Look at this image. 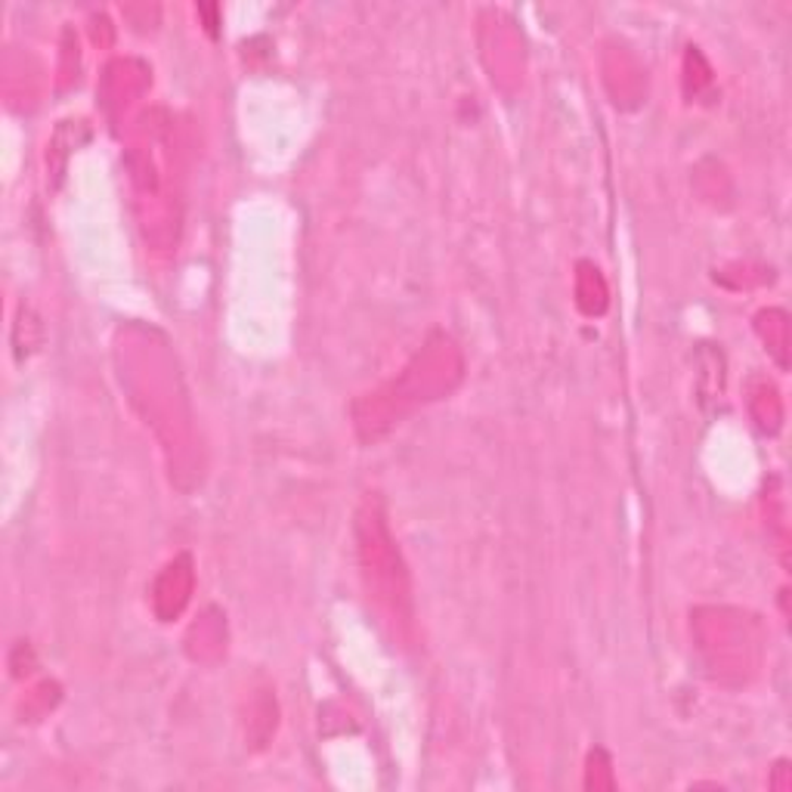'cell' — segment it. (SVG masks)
I'll return each mask as SVG.
<instances>
[{"label": "cell", "mask_w": 792, "mask_h": 792, "mask_svg": "<svg viewBox=\"0 0 792 792\" xmlns=\"http://www.w3.org/2000/svg\"><path fill=\"white\" fill-rule=\"evenodd\" d=\"M586 787L589 790H613V765L604 750H594L589 755V774H586Z\"/></svg>", "instance_id": "cell-9"}, {"label": "cell", "mask_w": 792, "mask_h": 792, "mask_svg": "<svg viewBox=\"0 0 792 792\" xmlns=\"http://www.w3.org/2000/svg\"><path fill=\"white\" fill-rule=\"evenodd\" d=\"M189 634H199L202 638V648L192 653L196 659H204V648H214V651L221 653L226 648L224 644V619L217 616V609H208V616H202Z\"/></svg>", "instance_id": "cell-8"}, {"label": "cell", "mask_w": 792, "mask_h": 792, "mask_svg": "<svg viewBox=\"0 0 792 792\" xmlns=\"http://www.w3.org/2000/svg\"><path fill=\"white\" fill-rule=\"evenodd\" d=\"M576 304L586 316H601L609 304V288L601 269L589 261L576 264Z\"/></svg>", "instance_id": "cell-5"}, {"label": "cell", "mask_w": 792, "mask_h": 792, "mask_svg": "<svg viewBox=\"0 0 792 792\" xmlns=\"http://www.w3.org/2000/svg\"><path fill=\"white\" fill-rule=\"evenodd\" d=\"M462 368L465 366L455 341L443 331H433L393 385H387L378 393H368L353 406L360 437L378 440L408 408L422 406L427 400H440L462 381Z\"/></svg>", "instance_id": "cell-1"}, {"label": "cell", "mask_w": 792, "mask_h": 792, "mask_svg": "<svg viewBox=\"0 0 792 792\" xmlns=\"http://www.w3.org/2000/svg\"><path fill=\"white\" fill-rule=\"evenodd\" d=\"M196 589V569H192V557L189 554H177L174 561H167L159 573L155 586H152V609L162 623L177 619L189 604Z\"/></svg>", "instance_id": "cell-4"}, {"label": "cell", "mask_w": 792, "mask_h": 792, "mask_svg": "<svg viewBox=\"0 0 792 792\" xmlns=\"http://www.w3.org/2000/svg\"><path fill=\"white\" fill-rule=\"evenodd\" d=\"M693 629L712 678L731 681L733 671L737 681H746L750 671H755L762 656V626L755 616L728 607L696 609Z\"/></svg>", "instance_id": "cell-3"}, {"label": "cell", "mask_w": 792, "mask_h": 792, "mask_svg": "<svg viewBox=\"0 0 792 792\" xmlns=\"http://www.w3.org/2000/svg\"><path fill=\"white\" fill-rule=\"evenodd\" d=\"M755 328L762 335V341L768 344L777 363L787 366V344H790V335H787V313L783 310H762L758 319H755Z\"/></svg>", "instance_id": "cell-7"}, {"label": "cell", "mask_w": 792, "mask_h": 792, "mask_svg": "<svg viewBox=\"0 0 792 792\" xmlns=\"http://www.w3.org/2000/svg\"><path fill=\"white\" fill-rule=\"evenodd\" d=\"M356 532V554L363 567L368 598L385 609L400 626H412V586L403 554L387 524V508L381 492H366L353 520Z\"/></svg>", "instance_id": "cell-2"}, {"label": "cell", "mask_w": 792, "mask_h": 792, "mask_svg": "<svg viewBox=\"0 0 792 792\" xmlns=\"http://www.w3.org/2000/svg\"><path fill=\"white\" fill-rule=\"evenodd\" d=\"M750 408L762 430H771V433L780 430V418H783V412H780V400H777V390H774V385L762 381V378H755V381L750 385Z\"/></svg>", "instance_id": "cell-6"}]
</instances>
